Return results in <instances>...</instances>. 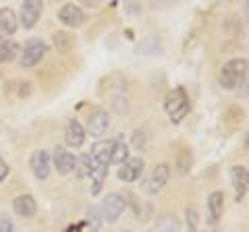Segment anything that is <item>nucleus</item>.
Returning a JSON list of instances; mask_svg holds the SVG:
<instances>
[{
    "label": "nucleus",
    "mask_w": 249,
    "mask_h": 232,
    "mask_svg": "<svg viewBox=\"0 0 249 232\" xmlns=\"http://www.w3.org/2000/svg\"><path fill=\"white\" fill-rule=\"evenodd\" d=\"M218 81L224 89H235L237 85L247 81V58H232L224 63L218 75Z\"/></svg>",
    "instance_id": "1"
},
{
    "label": "nucleus",
    "mask_w": 249,
    "mask_h": 232,
    "mask_svg": "<svg viewBox=\"0 0 249 232\" xmlns=\"http://www.w3.org/2000/svg\"><path fill=\"white\" fill-rule=\"evenodd\" d=\"M164 110L173 122H181L185 116L189 114L191 104H189V98H187V91L183 87L168 91L166 98H164Z\"/></svg>",
    "instance_id": "2"
},
{
    "label": "nucleus",
    "mask_w": 249,
    "mask_h": 232,
    "mask_svg": "<svg viewBox=\"0 0 249 232\" xmlns=\"http://www.w3.org/2000/svg\"><path fill=\"white\" fill-rule=\"evenodd\" d=\"M46 44L42 40H37V37H31V40L25 42V46L21 48L19 52V63L23 68H31L36 66L37 63H42V58L46 56Z\"/></svg>",
    "instance_id": "3"
},
{
    "label": "nucleus",
    "mask_w": 249,
    "mask_h": 232,
    "mask_svg": "<svg viewBox=\"0 0 249 232\" xmlns=\"http://www.w3.org/2000/svg\"><path fill=\"white\" fill-rule=\"evenodd\" d=\"M127 210V197H123L121 193H108L102 201V218L108 222H116Z\"/></svg>",
    "instance_id": "4"
},
{
    "label": "nucleus",
    "mask_w": 249,
    "mask_h": 232,
    "mask_svg": "<svg viewBox=\"0 0 249 232\" xmlns=\"http://www.w3.org/2000/svg\"><path fill=\"white\" fill-rule=\"evenodd\" d=\"M85 19H88V15H85V11L81 9L79 4H73V2H69L65 6H60V11H58V21L62 23V25H67V27H81Z\"/></svg>",
    "instance_id": "5"
},
{
    "label": "nucleus",
    "mask_w": 249,
    "mask_h": 232,
    "mask_svg": "<svg viewBox=\"0 0 249 232\" xmlns=\"http://www.w3.org/2000/svg\"><path fill=\"white\" fill-rule=\"evenodd\" d=\"M50 153L46 149H36L29 158V168L37 181H46L50 176Z\"/></svg>",
    "instance_id": "6"
},
{
    "label": "nucleus",
    "mask_w": 249,
    "mask_h": 232,
    "mask_svg": "<svg viewBox=\"0 0 249 232\" xmlns=\"http://www.w3.org/2000/svg\"><path fill=\"white\" fill-rule=\"evenodd\" d=\"M168 176H170V166L168 164H156L154 170L150 172L145 181V191L154 195V193H158L164 189V184L168 182Z\"/></svg>",
    "instance_id": "7"
},
{
    "label": "nucleus",
    "mask_w": 249,
    "mask_h": 232,
    "mask_svg": "<svg viewBox=\"0 0 249 232\" xmlns=\"http://www.w3.org/2000/svg\"><path fill=\"white\" fill-rule=\"evenodd\" d=\"M231 179H232V187H235V199L237 203L245 199L247 195V187H249V170L243 164H237L231 168Z\"/></svg>",
    "instance_id": "8"
},
{
    "label": "nucleus",
    "mask_w": 249,
    "mask_h": 232,
    "mask_svg": "<svg viewBox=\"0 0 249 232\" xmlns=\"http://www.w3.org/2000/svg\"><path fill=\"white\" fill-rule=\"evenodd\" d=\"M108 127H110V116H108V112L106 110H102V108H96L91 114H89V118H88V133L91 135V137H102L106 131H108Z\"/></svg>",
    "instance_id": "9"
},
{
    "label": "nucleus",
    "mask_w": 249,
    "mask_h": 232,
    "mask_svg": "<svg viewBox=\"0 0 249 232\" xmlns=\"http://www.w3.org/2000/svg\"><path fill=\"white\" fill-rule=\"evenodd\" d=\"M50 162L54 164V168H56L58 174H71V172H75V166H77V158L73 156L71 151H67L65 148L54 149Z\"/></svg>",
    "instance_id": "10"
},
{
    "label": "nucleus",
    "mask_w": 249,
    "mask_h": 232,
    "mask_svg": "<svg viewBox=\"0 0 249 232\" xmlns=\"http://www.w3.org/2000/svg\"><path fill=\"white\" fill-rule=\"evenodd\" d=\"M143 168H145L143 158H129L119 168V179L123 182H135L139 176L143 174Z\"/></svg>",
    "instance_id": "11"
},
{
    "label": "nucleus",
    "mask_w": 249,
    "mask_h": 232,
    "mask_svg": "<svg viewBox=\"0 0 249 232\" xmlns=\"http://www.w3.org/2000/svg\"><path fill=\"white\" fill-rule=\"evenodd\" d=\"M42 2L40 0H25V2L21 4V25L25 27V29H31V27H36V23L37 19H40V15H42Z\"/></svg>",
    "instance_id": "12"
},
{
    "label": "nucleus",
    "mask_w": 249,
    "mask_h": 232,
    "mask_svg": "<svg viewBox=\"0 0 249 232\" xmlns=\"http://www.w3.org/2000/svg\"><path fill=\"white\" fill-rule=\"evenodd\" d=\"M112 148H114V139H108V141H98L93 143L89 158L96 166H108L110 164V156H112Z\"/></svg>",
    "instance_id": "13"
},
{
    "label": "nucleus",
    "mask_w": 249,
    "mask_h": 232,
    "mask_svg": "<svg viewBox=\"0 0 249 232\" xmlns=\"http://www.w3.org/2000/svg\"><path fill=\"white\" fill-rule=\"evenodd\" d=\"M222 212H224V193L222 191L210 193V197H208V224L210 226H216L218 220L222 218Z\"/></svg>",
    "instance_id": "14"
},
{
    "label": "nucleus",
    "mask_w": 249,
    "mask_h": 232,
    "mask_svg": "<svg viewBox=\"0 0 249 232\" xmlns=\"http://www.w3.org/2000/svg\"><path fill=\"white\" fill-rule=\"evenodd\" d=\"M65 141H67L69 148H81V145H83V141H85V129H83V125L77 118H71L67 122Z\"/></svg>",
    "instance_id": "15"
},
{
    "label": "nucleus",
    "mask_w": 249,
    "mask_h": 232,
    "mask_svg": "<svg viewBox=\"0 0 249 232\" xmlns=\"http://www.w3.org/2000/svg\"><path fill=\"white\" fill-rule=\"evenodd\" d=\"M13 210L21 218H34L36 212H37V203H36V197L34 195H19L15 197L13 201Z\"/></svg>",
    "instance_id": "16"
},
{
    "label": "nucleus",
    "mask_w": 249,
    "mask_h": 232,
    "mask_svg": "<svg viewBox=\"0 0 249 232\" xmlns=\"http://www.w3.org/2000/svg\"><path fill=\"white\" fill-rule=\"evenodd\" d=\"M17 27H19V19L15 15V11L9 9V6H2L0 9V33H2V37L15 35Z\"/></svg>",
    "instance_id": "17"
},
{
    "label": "nucleus",
    "mask_w": 249,
    "mask_h": 232,
    "mask_svg": "<svg viewBox=\"0 0 249 232\" xmlns=\"http://www.w3.org/2000/svg\"><path fill=\"white\" fill-rule=\"evenodd\" d=\"M21 46L13 40V37H2L0 35V65L13 63L15 58L19 56Z\"/></svg>",
    "instance_id": "18"
},
{
    "label": "nucleus",
    "mask_w": 249,
    "mask_h": 232,
    "mask_svg": "<svg viewBox=\"0 0 249 232\" xmlns=\"http://www.w3.org/2000/svg\"><path fill=\"white\" fill-rule=\"evenodd\" d=\"M129 160V145L124 143L123 137L114 139V148H112V156H110V164H124Z\"/></svg>",
    "instance_id": "19"
},
{
    "label": "nucleus",
    "mask_w": 249,
    "mask_h": 232,
    "mask_svg": "<svg viewBox=\"0 0 249 232\" xmlns=\"http://www.w3.org/2000/svg\"><path fill=\"white\" fill-rule=\"evenodd\" d=\"M106 176H108V166H93L91 174H89V179H91V187H89L91 195H98V193L102 191Z\"/></svg>",
    "instance_id": "20"
},
{
    "label": "nucleus",
    "mask_w": 249,
    "mask_h": 232,
    "mask_svg": "<svg viewBox=\"0 0 249 232\" xmlns=\"http://www.w3.org/2000/svg\"><path fill=\"white\" fill-rule=\"evenodd\" d=\"M93 162L89 158V153H85V156H81L79 160H77V166H75V172L79 179H89V174H91V170H93Z\"/></svg>",
    "instance_id": "21"
},
{
    "label": "nucleus",
    "mask_w": 249,
    "mask_h": 232,
    "mask_svg": "<svg viewBox=\"0 0 249 232\" xmlns=\"http://www.w3.org/2000/svg\"><path fill=\"white\" fill-rule=\"evenodd\" d=\"M83 226H88L89 232H100V226H102V218H100V212L96 207H91L88 212V220L83 222Z\"/></svg>",
    "instance_id": "22"
},
{
    "label": "nucleus",
    "mask_w": 249,
    "mask_h": 232,
    "mask_svg": "<svg viewBox=\"0 0 249 232\" xmlns=\"http://www.w3.org/2000/svg\"><path fill=\"white\" fill-rule=\"evenodd\" d=\"M187 228H189V232H197V222H199V215H197V210L196 207H187Z\"/></svg>",
    "instance_id": "23"
},
{
    "label": "nucleus",
    "mask_w": 249,
    "mask_h": 232,
    "mask_svg": "<svg viewBox=\"0 0 249 232\" xmlns=\"http://www.w3.org/2000/svg\"><path fill=\"white\" fill-rule=\"evenodd\" d=\"M0 232H17V228H15V224L9 215H0Z\"/></svg>",
    "instance_id": "24"
},
{
    "label": "nucleus",
    "mask_w": 249,
    "mask_h": 232,
    "mask_svg": "<svg viewBox=\"0 0 249 232\" xmlns=\"http://www.w3.org/2000/svg\"><path fill=\"white\" fill-rule=\"evenodd\" d=\"M133 145H135V148H139V149L145 145V135L142 133V131H135V133H133Z\"/></svg>",
    "instance_id": "25"
},
{
    "label": "nucleus",
    "mask_w": 249,
    "mask_h": 232,
    "mask_svg": "<svg viewBox=\"0 0 249 232\" xmlns=\"http://www.w3.org/2000/svg\"><path fill=\"white\" fill-rule=\"evenodd\" d=\"M6 176H9V164H6V162L0 158V182H2Z\"/></svg>",
    "instance_id": "26"
},
{
    "label": "nucleus",
    "mask_w": 249,
    "mask_h": 232,
    "mask_svg": "<svg viewBox=\"0 0 249 232\" xmlns=\"http://www.w3.org/2000/svg\"><path fill=\"white\" fill-rule=\"evenodd\" d=\"M208 232H216V230H208Z\"/></svg>",
    "instance_id": "27"
}]
</instances>
